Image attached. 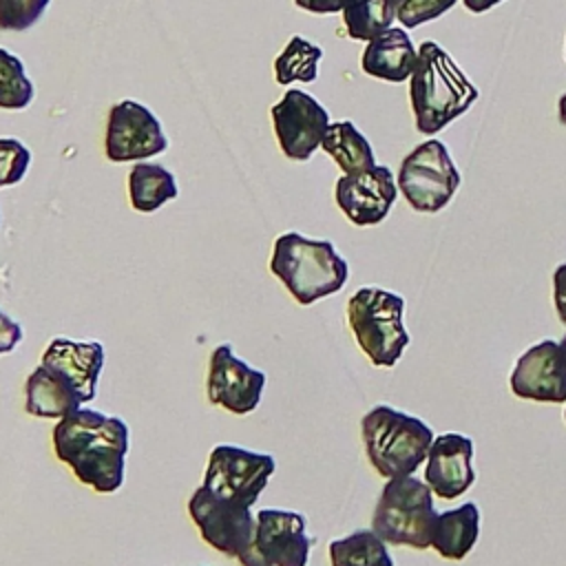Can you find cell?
Segmentation results:
<instances>
[{"label":"cell","instance_id":"1","mask_svg":"<svg viewBox=\"0 0 566 566\" xmlns=\"http://www.w3.org/2000/svg\"><path fill=\"white\" fill-rule=\"evenodd\" d=\"M104 367L102 343H82L55 336L40 365L29 374L24 385V409L29 416L60 420L97 394V380Z\"/></svg>","mask_w":566,"mask_h":566},{"label":"cell","instance_id":"2","mask_svg":"<svg viewBox=\"0 0 566 566\" xmlns=\"http://www.w3.org/2000/svg\"><path fill=\"white\" fill-rule=\"evenodd\" d=\"M53 451L82 484L115 493L124 484L128 424L95 409H77L53 427Z\"/></svg>","mask_w":566,"mask_h":566},{"label":"cell","instance_id":"3","mask_svg":"<svg viewBox=\"0 0 566 566\" xmlns=\"http://www.w3.org/2000/svg\"><path fill=\"white\" fill-rule=\"evenodd\" d=\"M478 99V88L467 80L451 55L431 40L418 49L416 66L409 77V102L416 128L436 135Z\"/></svg>","mask_w":566,"mask_h":566},{"label":"cell","instance_id":"4","mask_svg":"<svg viewBox=\"0 0 566 566\" xmlns=\"http://www.w3.org/2000/svg\"><path fill=\"white\" fill-rule=\"evenodd\" d=\"M270 272L285 285L298 305H312L318 298L343 290L349 276V265L336 252L332 241L283 232L274 241Z\"/></svg>","mask_w":566,"mask_h":566},{"label":"cell","instance_id":"5","mask_svg":"<svg viewBox=\"0 0 566 566\" xmlns=\"http://www.w3.org/2000/svg\"><path fill=\"white\" fill-rule=\"evenodd\" d=\"M360 436L369 464L389 480L411 475L433 442V431L420 418L389 405H376L363 416Z\"/></svg>","mask_w":566,"mask_h":566},{"label":"cell","instance_id":"6","mask_svg":"<svg viewBox=\"0 0 566 566\" xmlns=\"http://www.w3.org/2000/svg\"><path fill=\"white\" fill-rule=\"evenodd\" d=\"M402 310V296L380 287H360L349 296L347 325L371 365L394 367L409 345Z\"/></svg>","mask_w":566,"mask_h":566},{"label":"cell","instance_id":"7","mask_svg":"<svg viewBox=\"0 0 566 566\" xmlns=\"http://www.w3.org/2000/svg\"><path fill=\"white\" fill-rule=\"evenodd\" d=\"M436 520L438 513L427 482L402 475L391 478L382 486L374 509L371 531L385 544L424 551L431 546Z\"/></svg>","mask_w":566,"mask_h":566},{"label":"cell","instance_id":"8","mask_svg":"<svg viewBox=\"0 0 566 566\" xmlns=\"http://www.w3.org/2000/svg\"><path fill=\"white\" fill-rule=\"evenodd\" d=\"M460 186V172L447 146L438 139L422 142L400 164L398 188L418 212H440Z\"/></svg>","mask_w":566,"mask_h":566},{"label":"cell","instance_id":"9","mask_svg":"<svg viewBox=\"0 0 566 566\" xmlns=\"http://www.w3.org/2000/svg\"><path fill=\"white\" fill-rule=\"evenodd\" d=\"M188 513L210 548L234 557L241 564L254 557L256 515L248 506L226 502L212 495L206 486H199L188 500Z\"/></svg>","mask_w":566,"mask_h":566},{"label":"cell","instance_id":"10","mask_svg":"<svg viewBox=\"0 0 566 566\" xmlns=\"http://www.w3.org/2000/svg\"><path fill=\"white\" fill-rule=\"evenodd\" d=\"M274 469L276 462L270 453H256L234 444H219L208 455L201 486L226 502L252 509Z\"/></svg>","mask_w":566,"mask_h":566},{"label":"cell","instance_id":"11","mask_svg":"<svg viewBox=\"0 0 566 566\" xmlns=\"http://www.w3.org/2000/svg\"><path fill=\"white\" fill-rule=\"evenodd\" d=\"M270 117L279 148L292 161H307L332 124L321 102L298 88H287L270 108Z\"/></svg>","mask_w":566,"mask_h":566},{"label":"cell","instance_id":"12","mask_svg":"<svg viewBox=\"0 0 566 566\" xmlns=\"http://www.w3.org/2000/svg\"><path fill=\"white\" fill-rule=\"evenodd\" d=\"M168 148V137L159 119L139 102L122 99L111 106L104 135V155L108 161L148 159Z\"/></svg>","mask_w":566,"mask_h":566},{"label":"cell","instance_id":"13","mask_svg":"<svg viewBox=\"0 0 566 566\" xmlns=\"http://www.w3.org/2000/svg\"><path fill=\"white\" fill-rule=\"evenodd\" d=\"M265 374L243 363L230 343L217 345L210 354L206 391L208 400L230 413L245 416L261 402Z\"/></svg>","mask_w":566,"mask_h":566},{"label":"cell","instance_id":"14","mask_svg":"<svg viewBox=\"0 0 566 566\" xmlns=\"http://www.w3.org/2000/svg\"><path fill=\"white\" fill-rule=\"evenodd\" d=\"M396 197L398 186L387 166L343 175L334 188L336 206L354 226L380 223L389 214Z\"/></svg>","mask_w":566,"mask_h":566},{"label":"cell","instance_id":"15","mask_svg":"<svg viewBox=\"0 0 566 566\" xmlns=\"http://www.w3.org/2000/svg\"><path fill=\"white\" fill-rule=\"evenodd\" d=\"M517 398L535 402H566V358L559 343L542 340L526 349L509 378Z\"/></svg>","mask_w":566,"mask_h":566},{"label":"cell","instance_id":"16","mask_svg":"<svg viewBox=\"0 0 566 566\" xmlns=\"http://www.w3.org/2000/svg\"><path fill=\"white\" fill-rule=\"evenodd\" d=\"M312 539L305 531V517L285 509L256 511L254 553L268 566H307Z\"/></svg>","mask_w":566,"mask_h":566},{"label":"cell","instance_id":"17","mask_svg":"<svg viewBox=\"0 0 566 566\" xmlns=\"http://www.w3.org/2000/svg\"><path fill=\"white\" fill-rule=\"evenodd\" d=\"M471 460V438L460 433H442L433 438L424 467V482L431 493L442 500H455L458 495H462L475 480Z\"/></svg>","mask_w":566,"mask_h":566},{"label":"cell","instance_id":"18","mask_svg":"<svg viewBox=\"0 0 566 566\" xmlns=\"http://www.w3.org/2000/svg\"><path fill=\"white\" fill-rule=\"evenodd\" d=\"M416 57L418 51L407 31L391 27L367 42L360 55V69L376 80L400 84L411 77Z\"/></svg>","mask_w":566,"mask_h":566},{"label":"cell","instance_id":"19","mask_svg":"<svg viewBox=\"0 0 566 566\" xmlns=\"http://www.w3.org/2000/svg\"><path fill=\"white\" fill-rule=\"evenodd\" d=\"M480 535V511L473 502L444 511L433 524L431 546L444 559H464Z\"/></svg>","mask_w":566,"mask_h":566},{"label":"cell","instance_id":"20","mask_svg":"<svg viewBox=\"0 0 566 566\" xmlns=\"http://www.w3.org/2000/svg\"><path fill=\"white\" fill-rule=\"evenodd\" d=\"M321 148L336 161L343 175L363 172L376 166L371 144L349 119L329 124L323 135Z\"/></svg>","mask_w":566,"mask_h":566},{"label":"cell","instance_id":"21","mask_svg":"<svg viewBox=\"0 0 566 566\" xmlns=\"http://www.w3.org/2000/svg\"><path fill=\"white\" fill-rule=\"evenodd\" d=\"M175 175L161 164L137 161L128 172V201L137 212H155L177 199Z\"/></svg>","mask_w":566,"mask_h":566},{"label":"cell","instance_id":"22","mask_svg":"<svg viewBox=\"0 0 566 566\" xmlns=\"http://www.w3.org/2000/svg\"><path fill=\"white\" fill-rule=\"evenodd\" d=\"M332 566H394L385 542L374 531H354L327 546Z\"/></svg>","mask_w":566,"mask_h":566},{"label":"cell","instance_id":"23","mask_svg":"<svg viewBox=\"0 0 566 566\" xmlns=\"http://www.w3.org/2000/svg\"><path fill=\"white\" fill-rule=\"evenodd\" d=\"M394 20V0H347L343 7V24L352 40L369 42L391 29Z\"/></svg>","mask_w":566,"mask_h":566},{"label":"cell","instance_id":"24","mask_svg":"<svg viewBox=\"0 0 566 566\" xmlns=\"http://www.w3.org/2000/svg\"><path fill=\"white\" fill-rule=\"evenodd\" d=\"M323 57V49L305 40L303 35H292L285 49L274 60V80L281 86L292 82H314L318 75V62Z\"/></svg>","mask_w":566,"mask_h":566},{"label":"cell","instance_id":"25","mask_svg":"<svg viewBox=\"0 0 566 566\" xmlns=\"http://www.w3.org/2000/svg\"><path fill=\"white\" fill-rule=\"evenodd\" d=\"M35 88L18 55L0 49V108L22 111L33 102Z\"/></svg>","mask_w":566,"mask_h":566},{"label":"cell","instance_id":"26","mask_svg":"<svg viewBox=\"0 0 566 566\" xmlns=\"http://www.w3.org/2000/svg\"><path fill=\"white\" fill-rule=\"evenodd\" d=\"M31 166V150L15 137H0V188L15 186Z\"/></svg>","mask_w":566,"mask_h":566},{"label":"cell","instance_id":"27","mask_svg":"<svg viewBox=\"0 0 566 566\" xmlns=\"http://www.w3.org/2000/svg\"><path fill=\"white\" fill-rule=\"evenodd\" d=\"M51 0H0V31L31 29Z\"/></svg>","mask_w":566,"mask_h":566},{"label":"cell","instance_id":"28","mask_svg":"<svg viewBox=\"0 0 566 566\" xmlns=\"http://www.w3.org/2000/svg\"><path fill=\"white\" fill-rule=\"evenodd\" d=\"M455 2L458 0H394L396 20H400V24L407 29H416L429 20L440 18Z\"/></svg>","mask_w":566,"mask_h":566},{"label":"cell","instance_id":"29","mask_svg":"<svg viewBox=\"0 0 566 566\" xmlns=\"http://www.w3.org/2000/svg\"><path fill=\"white\" fill-rule=\"evenodd\" d=\"M22 340V327L18 321H13L9 314L0 310V356L9 354L18 347Z\"/></svg>","mask_w":566,"mask_h":566},{"label":"cell","instance_id":"30","mask_svg":"<svg viewBox=\"0 0 566 566\" xmlns=\"http://www.w3.org/2000/svg\"><path fill=\"white\" fill-rule=\"evenodd\" d=\"M553 301H555V310L559 321L566 325V263L555 268L553 274Z\"/></svg>","mask_w":566,"mask_h":566},{"label":"cell","instance_id":"31","mask_svg":"<svg viewBox=\"0 0 566 566\" xmlns=\"http://www.w3.org/2000/svg\"><path fill=\"white\" fill-rule=\"evenodd\" d=\"M347 0H294V4L310 13H338Z\"/></svg>","mask_w":566,"mask_h":566},{"label":"cell","instance_id":"32","mask_svg":"<svg viewBox=\"0 0 566 566\" xmlns=\"http://www.w3.org/2000/svg\"><path fill=\"white\" fill-rule=\"evenodd\" d=\"M502 0H462V4L473 11V13H484L489 9H493L495 4H500Z\"/></svg>","mask_w":566,"mask_h":566},{"label":"cell","instance_id":"33","mask_svg":"<svg viewBox=\"0 0 566 566\" xmlns=\"http://www.w3.org/2000/svg\"><path fill=\"white\" fill-rule=\"evenodd\" d=\"M557 113H559V122L566 126V93L557 102Z\"/></svg>","mask_w":566,"mask_h":566},{"label":"cell","instance_id":"34","mask_svg":"<svg viewBox=\"0 0 566 566\" xmlns=\"http://www.w3.org/2000/svg\"><path fill=\"white\" fill-rule=\"evenodd\" d=\"M241 566H268V564H265V562L254 553V557H250V559H248L245 564H241Z\"/></svg>","mask_w":566,"mask_h":566},{"label":"cell","instance_id":"35","mask_svg":"<svg viewBox=\"0 0 566 566\" xmlns=\"http://www.w3.org/2000/svg\"><path fill=\"white\" fill-rule=\"evenodd\" d=\"M559 347H562V354H564V358H566V336L562 338V343H559Z\"/></svg>","mask_w":566,"mask_h":566},{"label":"cell","instance_id":"36","mask_svg":"<svg viewBox=\"0 0 566 566\" xmlns=\"http://www.w3.org/2000/svg\"><path fill=\"white\" fill-rule=\"evenodd\" d=\"M564 420H566V409H564Z\"/></svg>","mask_w":566,"mask_h":566}]
</instances>
